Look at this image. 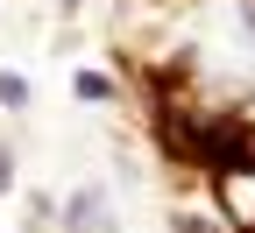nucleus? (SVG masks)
I'll return each mask as SVG.
<instances>
[{
  "mask_svg": "<svg viewBox=\"0 0 255 233\" xmlns=\"http://www.w3.org/2000/svg\"><path fill=\"white\" fill-rule=\"evenodd\" d=\"M177 233H220V226H213V219H191V212H184V219H177Z\"/></svg>",
  "mask_w": 255,
  "mask_h": 233,
  "instance_id": "obj_5",
  "label": "nucleus"
},
{
  "mask_svg": "<svg viewBox=\"0 0 255 233\" xmlns=\"http://www.w3.org/2000/svg\"><path fill=\"white\" fill-rule=\"evenodd\" d=\"M71 7H85V0H64V14H71Z\"/></svg>",
  "mask_w": 255,
  "mask_h": 233,
  "instance_id": "obj_7",
  "label": "nucleus"
},
{
  "mask_svg": "<svg viewBox=\"0 0 255 233\" xmlns=\"http://www.w3.org/2000/svg\"><path fill=\"white\" fill-rule=\"evenodd\" d=\"M78 99H92V106H100V99H114V78H100V71H78Z\"/></svg>",
  "mask_w": 255,
  "mask_h": 233,
  "instance_id": "obj_3",
  "label": "nucleus"
},
{
  "mask_svg": "<svg viewBox=\"0 0 255 233\" xmlns=\"http://www.w3.org/2000/svg\"><path fill=\"white\" fill-rule=\"evenodd\" d=\"M241 28H248V36H255V0H248V7H241Z\"/></svg>",
  "mask_w": 255,
  "mask_h": 233,
  "instance_id": "obj_6",
  "label": "nucleus"
},
{
  "mask_svg": "<svg viewBox=\"0 0 255 233\" xmlns=\"http://www.w3.org/2000/svg\"><path fill=\"white\" fill-rule=\"evenodd\" d=\"M14 191V149H0V198Z\"/></svg>",
  "mask_w": 255,
  "mask_h": 233,
  "instance_id": "obj_4",
  "label": "nucleus"
},
{
  "mask_svg": "<svg viewBox=\"0 0 255 233\" xmlns=\"http://www.w3.org/2000/svg\"><path fill=\"white\" fill-rule=\"evenodd\" d=\"M0 106H14V113H21V106H28V78H14V71H0Z\"/></svg>",
  "mask_w": 255,
  "mask_h": 233,
  "instance_id": "obj_2",
  "label": "nucleus"
},
{
  "mask_svg": "<svg viewBox=\"0 0 255 233\" xmlns=\"http://www.w3.org/2000/svg\"><path fill=\"white\" fill-rule=\"evenodd\" d=\"M64 233H114V205L100 184H78L64 198Z\"/></svg>",
  "mask_w": 255,
  "mask_h": 233,
  "instance_id": "obj_1",
  "label": "nucleus"
}]
</instances>
